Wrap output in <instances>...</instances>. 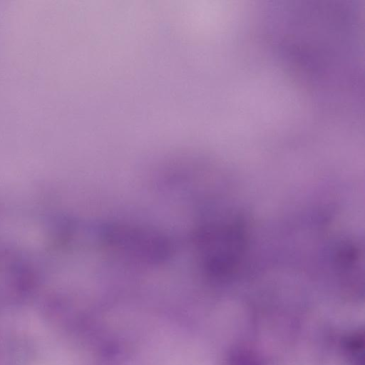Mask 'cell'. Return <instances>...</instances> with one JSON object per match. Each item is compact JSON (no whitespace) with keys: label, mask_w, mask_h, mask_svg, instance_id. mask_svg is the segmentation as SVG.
<instances>
[{"label":"cell","mask_w":365,"mask_h":365,"mask_svg":"<svg viewBox=\"0 0 365 365\" xmlns=\"http://www.w3.org/2000/svg\"><path fill=\"white\" fill-rule=\"evenodd\" d=\"M196 247L205 274L226 282L237 272L247 249V232L239 217L209 223L196 235Z\"/></svg>","instance_id":"1"},{"label":"cell","mask_w":365,"mask_h":365,"mask_svg":"<svg viewBox=\"0 0 365 365\" xmlns=\"http://www.w3.org/2000/svg\"><path fill=\"white\" fill-rule=\"evenodd\" d=\"M103 238L115 252L138 261L157 262L169 252L168 240L155 231L145 228L109 225L103 230Z\"/></svg>","instance_id":"2"},{"label":"cell","mask_w":365,"mask_h":365,"mask_svg":"<svg viewBox=\"0 0 365 365\" xmlns=\"http://www.w3.org/2000/svg\"><path fill=\"white\" fill-rule=\"evenodd\" d=\"M335 271L341 293L359 302L364 295V255L358 243L346 241L335 253Z\"/></svg>","instance_id":"3"},{"label":"cell","mask_w":365,"mask_h":365,"mask_svg":"<svg viewBox=\"0 0 365 365\" xmlns=\"http://www.w3.org/2000/svg\"><path fill=\"white\" fill-rule=\"evenodd\" d=\"M274 343H279V344H282L287 345V351H289V344H287V343H284V342H280V341H274ZM287 351H285V352H287ZM285 355H287V356H288V357H289V354H285ZM279 365H280V364H279Z\"/></svg>","instance_id":"4"}]
</instances>
